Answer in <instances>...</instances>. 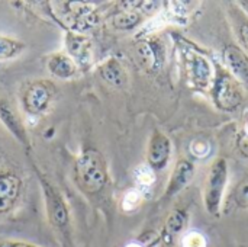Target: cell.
Returning <instances> with one entry per match:
<instances>
[{"label":"cell","instance_id":"obj_9","mask_svg":"<svg viewBox=\"0 0 248 247\" xmlns=\"http://www.w3.org/2000/svg\"><path fill=\"white\" fill-rule=\"evenodd\" d=\"M0 121L1 124L6 127V130L17 140L20 141L22 144L28 146L29 141H28V134H26V130H25V125L22 122V119L19 118V115L15 112V109L7 103L4 102L3 99H0Z\"/></svg>","mask_w":248,"mask_h":247},{"label":"cell","instance_id":"obj_18","mask_svg":"<svg viewBox=\"0 0 248 247\" xmlns=\"http://www.w3.org/2000/svg\"><path fill=\"white\" fill-rule=\"evenodd\" d=\"M235 202L241 208H248V178L240 182L235 189Z\"/></svg>","mask_w":248,"mask_h":247},{"label":"cell","instance_id":"obj_4","mask_svg":"<svg viewBox=\"0 0 248 247\" xmlns=\"http://www.w3.org/2000/svg\"><path fill=\"white\" fill-rule=\"evenodd\" d=\"M55 95V86L49 80H38L29 84L22 96L23 109L31 115L44 114Z\"/></svg>","mask_w":248,"mask_h":247},{"label":"cell","instance_id":"obj_2","mask_svg":"<svg viewBox=\"0 0 248 247\" xmlns=\"http://www.w3.org/2000/svg\"><path fill=\"white\" fill-rule=\"evenodd\" d=\"M228 167L224 159H218L212 166L206 178L205 185V205L209 214L218 215L222 201V192L227 183Z\"/></svg>","mask_w":248,"mask_h":247},{"label":"cell","instance_id":"obj_19","mask_svg":"<svg viewBox=\"0 0 248 247\" xmlns=\"http://www.w3.org/2000/svg\"><path fill=\"white\" fill-rule=\"evenodd\" d=\"M183 247H205V239L199 233H189L183 239Z\"/></svg>","mask_w":248,"mask_h":247},{"label":"cell","instance_id":"obj_15","mask_svg":"<svg viewBox=\"0 0 248 247\" xmlns=\"http://www.w3.org/2000/svg\"><path fill=\"white\" fill-rule=\"evenodd\" d=\"M25 49V44L19 39L0 35V61L16 58Z\"/></svg>","mask_w":248,"mask_h":247},{"label":"cell","instance_id":"obj_12","mask_svg":"<svg viewBox=\"0 0 248 247\" xmlns=\"http://www.w3.org/2000/svg\"><path fill=\"white\" fill-rule=\"evenodd\" d=\"M67 49L73 60H76L81 66H87L90 60V42L83 35L68 32L65 41Z\"/></svg>","mask_w":248,"mask_h":247},{"label":"cell","instance_id":"obj_10","mask_svg":"<svg viewBox=\"0 0 248 247\" xmlns=\"http://www.w3.org/2000/svg\"><path fill=\"white\" fill-rule=\"evenodd\" d=\"M193 165L187 160H180L177 162L171 178H170V183L167 186V195L173 197L176 194H179L183 188H186L189 185V182L193 178Z\"/></svg>","mask_w":248,"mask_h":247},{"label":"cell","instance_id":"obj_7","mask_svg":"<svg viewBox=\"0 0 248 247\" xmlns=\"http://www.w3.org/2000/svg\"><path fill=\"white\" fill-rule=\"evenodd\" d=\"M20 179L10 172H0V214L7 213L19 198Z\"/></svg>","mask_w":248,"mask_h":247},{"label":"cell","instance_id":"obj_22","mask_svg":"<svg viewBox=\"0 0 248 247\" xmlns=\"http://www.w3.org/2000/svg\"><path fill=\"white\" fill-rule=\"evenodd\" d=\"M238 148H240V151H241L244 156H247L248 157V134L243 135V137L240 138V141H238Z\"/></svg>","mask_w":248,"mask_h":247},{"label":"cell","instance_id":"obj_17","mask_svg":"<svg viewBox=\"0 0 248 247\" xmlns=\"http://www.w3.org/2000/svg\"><path fill=\"white\" fill-rule=\"evenodd\" d=\"M141 22V15L135 10H125L113 17V26L118 29H132Z\"/></svg>","mask_w":248,"mask_h":247},{"label":"cell","instance_id":"obj_20","mask_svg":"<svg viewBox=\"0 0 248 247\" xmlns=\"http://www.w3.org/2000/svg\"><path fill=\"white\" fill-rule=\"evenodd\" d=\"M238 35H240L241 42L244 44V47L247 48L248 51V22H244V23L240 25V28H238Z\"/></svg>","mask_w":248,"mask_h":247},{"label":"cell","instance_id":"obj_6","mask_svg":"<svg viewBox=\"0 0 248 247\" xmlns=\"http://www.w3.org/2000/svg\"><path fill=\"white\" fill-rule=\"evenodd\" d=\"M170 153H171V144L169 137L164 135L163 132H154L148 147L150 166L154 170H161L167 165L170 159Z\"/></svg>","mask_w":248,"mask_h":247},{"label":"cell","instance_id":"obj_13","mask_svg":"<svg viewBox=\"0 0 248 247\" xmlns=\"http://www.w3.org/2000/svg\"><path fill=\"white\" fill-rule=\"evenodd\" d=\"M99 71H100L102 79L115 87H121L126 82V73H125L124 67L121 66V63L116 61L115 58H110L105 64H102Z\"/></svg>","mask_w":248,"mask_h":247},{"label":"cell","instance_id":"obj_11","mask_svg":"<svg viewBox=\"0 0 248 247\" xmlns=\"http://www.w3.org/2000/svg\"><path fill=\"white\" fill-rule=\"evenodd\" d=\"M46 67L48 71L58 79H70L77 73L76 61L62 52L52 54L46 61Z\"/></svg>","mask_w":248,"mask_h":247},{"label":"cell","instance_id":"obj_8","mask_svg":"<svg viewBox=\"0 0 248 247\" xmlns=\"http://www.w3.org/2000/svg\"><path fill=\"white\" fill-rule=\"evenodd\" d=\"M224 61L232 76L248 84V55L237 45H227L224 48Z\"/></svg>","mask_w":248,"mask_h":247},{"label":"cell","instance_id":"obj_3","mask_svg":"<svg viewBox=\"0 0 248 247\" xmlns=\"http://www.w3.org/2000/svg\"><path fill=\"white\" fill-rule=\"evenodd\" d=\"M41 183L44 188L45 195V205H46V214L51 226L61 234L68 233L70 229V214L68 208L65 205V201L60 195V192L44 178H41Z\"/></svg>","mask_w":248,"mask_h":247},{"label":"cell","instance_id":"obj_5","mask_svg":"<svg viewBox=\"0 0 248 247\" xmlns=\"http://www.w3.org/2000/svg\"><path fill=\"white\" fill-rule=\"evenodd\" d=\"M214 99L222 111H234L243 102L241 87L230 73H219L214 86Z\"/></svg>","mask_w":248,"mask_h":247},{"label":"cell","instance_id":"obj_14","mask_svg":"<svg viewBox=\"0 0 248 247\" xmlns=\"http://www.w3.org/2000/svg\"><path fill=\"white\" fill-rule=\"evenodd\" d=\"M186 227V214L180 210L173 211L164 224V242L169 245H173L179 234L185 230Z\"/></svg>","mask_w":248,"mask_h":247},{"label":"cell","instance_id":"obj_21","mask_svg":"<svg viewBox=\"0 0 248 247\" xmlns=\"http://www.w3.org/2000/svg\"><path fill=\"white\" fill-rule=\"evenodd\" d=\"M0 247H36L22 242H10V240H0Z\"/></svg>","mask_w":248,"mask_h":247},{"label":"cell","instance_id":"obj_1","mask_svg":"<svg viewBox=\"0 0 248 247\" xmlns=\"http://www.w3.org/2000/svg\"><path fill=\"white\" fill-rule=\"evenodd\" d=\"M77 181L89 194H96L103 189L108 182V170L103 156L94 150H84L76 163Z\"/></svg>","mask_w":248,"mask_h":247},{"label":"cell","instance_id":"obj_16","mask_svg":"<svg viewBox=\"0 0 248 247\" xmlns=\"http://www.w3.org/2000/svg\"><path fill=\"white\" fill-rule=\"evenodd\" d=\"M190 68H192L193 80L201 86H206L211 79V67L208 61L199 55H193L190 60Z\"/></svg>","mask_w":248,"mask_h":247}]
</instances>
